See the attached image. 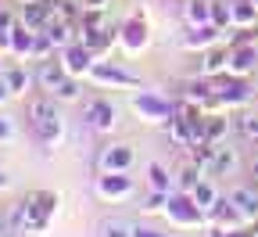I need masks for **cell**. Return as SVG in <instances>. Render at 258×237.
I'll use <instances>...</instances> for the list:
<instances>
[{
  "mask_svg": "<svg viewBox=\"0 0 258 237\" xmlns=\"http://www.w3.org/2000/svg\"><path fill=\"white\" fill-rule=\"evenodd\" d=\"M29 119H32V129H36L47 144H57L61 140L64 122H61V115H57V108H54L50 97H32L29 101Z\"/></svg>",
  "mask_w": 258,
  "mask_h": 237,
  "instance_id": "cell-1",
  "label": "cell"
},
{
  "mask_svg": "<svg viewBox=\"0 0 258 237\" xmlns=\"http://www.w3.org/2000/svg\"><path fill=\"white\" fill-rule=\"evenodd\" d=\"M240 129H244V137H251V140H258V119H254V115H247V119H240Z\"/></svg>",
  "mask_w": 258,
  "mask_h": 237,
  "instance_id": "cell-21",
  "label": "cell"
},
{
  "mask_svg": "<svg viewBox=\"0 0 258 237\" xmlns=\"http://www.w3.org/2000/svg\"><path fill=\"white\" fill-rule=\"evenodd\" d=\"M0 230H8V216L4 212H0Z\"/></svg>",
  "mask_w": 258,
  "mask_h": 237,
  "instance_id": "cell-29",
  "label": "cell"
},
{
  "mask_svg": "<svg viewBox=\"0 0 258 237\" xmlns=\"http://www.w3.org/2000/svg\"><path fill=\"white\" fill-rule=\"evenodd\" d=\"M0 187H8V176H4V173H0Z\"/></svg>",
  "mask_w": 258,
  "mask_h": 237,
  "instance_id": "cell-30",
  "label": "cell"
},
{
  "mask_svg": "<svg viewBox=\"0 0 258 237\" xmlns=\"http://www.w3.org/2000/svg\"><path fill=\"white\" fill-rule=\"evenodd\" d=\"M90 76H93L97 83H133V76H125V72L111 69V65H93Z\"/></svg>",
  "mask_w": 258,
  "mask_h": 237,
  "instance_id": "cell-6",
  "label": "cell"
},
{
  "mask_svg": "<svg viewBox=\"0 0 258 237\" xmlns=\"http://www.w3.org/2000/svg\"><path fill=\"white\" fill-rule=\"evenodd\" d=\"M151 176H154V187L161 191V187H165V173H161V169L158 165H151Z\"/></svg>",
  "mask_w": 258,
  "mask_h": 237,
  "instance_id": "cell-25",
  "label": "cell"
},
{
  "mask_svg": "<svg viewBox=\"0 0 258 237\" xmlns=\"http://www.w3.org/2000/svg\"><path fill=\"white\" fill-rule=\"evenodd\" d=\"M137 237H158L154 230H137Z\"/></svg>",
  "mask_w": 258,
  "mask_h": 237,
  "instance_id": "cell-28",
  "label": "cell"
},
{
  "mask_svg": "<svg viewBox=\"0 0 258 237\" xmlns=\"http://www.w3.org/2000/svg\"><path fill=\"white\" fill-rule=\"evenodd\" d=\"M86 122L93 129H111L115 126V108L108 105V101H90L86 105Z\"/></svg>",
  "mask_w": 258,
  "mask_h": 237,
  "instance_id": "cell-3",
  "label": "cell"
},
{
  "mask_svg": "<svg viewBox=\"0 0 258 237\" xmlns=\"http://www.w3.org/2000/svg\"><path fill=\"white\" fill-rule=\"evenodd\" d=\"M194 201H198L201 209H212L215 205V191L208 183H198V187H194Z\"/></svg>",
  "mask_w": 258,
  "mask_h": 237,
  "instance_id": "cell-15",
  "label": "cell"
},
{
  "mask_svg": "<svg viewBox=\"0 0 258 237\" xmlns=\"http://www.w3.org/2000/svg\"><path fill=\"white\" fill-rule=\"evenodd\" d=\"M212 15H215V22H230V15H233V11H230V8H222V4H215V8H212Z\"/></svg>",
  "mask_w": 258,
  "mask_h": 237,
  "instance_id": "cell-23",
  "label": "cell"
},
{
  "mask_svg": "<svg viewBox=\"0 0 258 237\" xmlns=\"http://www.w3.org/2000/svg\"><path fill=\"white\" fill-rule=\"evenodd\" d=\"M144 43H147V29H144V22H129V25H125V47L137 51V47H144Z\"/></svg>",
  "mask_w": 258,
  "mask_h": 237,
  "instance_id": "cell-10",
  "label": "cell"
},
{
  "mask_svg": "<svg viewBox=\"0 0 258 237\" xmlns=\"http://www.w3.org/2000/svg\"><path fill=\"white\" fill-rule=\"evenodd\" d=\"M254 65H258V51H254V47H240V51L233 54V61H230V69H233V72H251Z\"/></svg>",
  "mask_w": 258,
  "mask_h": 237,
  "instance_id": "cell-8",
  "label": "cell"
},
{
  "mask_svg": "<svg viewBox=\"0 0 258 237\" xmlns=\"http://www.w3.org/2000/svg\"><path fill=\"white\" fill-rule=\"evenodd\" d=\"M25 86H29V76H25L22 69H11V76H8V90H11V93H25Z\"/></svg>",
  "mask_w": 258,
  "mask_h": 237,
  "instance_id": "cell-16",
  "label": "cell"
},
{
  "mask_svg": "<svg viewBox=\"0 0 258 237\" xmlns=\"http://www.w3.org/2000/svg\"><path fill=\"white\" fill-rule=\"evenodd\" d=\"M8 93H11V90H8V83H0V105L8 101Z\"/></svg>",
  "mask_w": 258,
  "mask_h": 237,
  "instance_id": "cell-26",
  "label": "cell"
},
{
  "mask_svg": "<svg viewBox=\"0 0 258 237\" xmlns=\"http://www.w3.org/2000/svg\"><path fill=\"white\" fill-rule=\"evenodd\" d=\"M226 65H230V61H226V54H222V51H212L208 61H205V72H219V69H226Z\"/></svg>",
  "mask_w": 258,
  "mask_h": 237,
  "instance_id": "cell-18",
  "label": "cell"
},
{
  "mask_svg": "<svg viewBox=\"0 0 258 237\" xmlns=\"http://www.w3.org/2000/svg\"><path fill=\"white\" fill-rule=\"evenodd\" d=\"M101 233H104V237H137V230H129V223H122V219L104 223V226H101Z\"/></svg>",
  "mask_w": 258,
  "mask_h": 237,
  "instance_id": "cell-14",
  "label": "cell"
},
{
  "mask_svg": "<svg viewBox=\"0 0 258 237\" xmlns=\"http://www.w3.org/2000/svg\"><path fill=\"white\" fill-rule=\"evenodd\" d=\"M36 83H40L43 90L54 93V90L64 83V65H61V61H43V65H40V72H36Z\"/></svg>",
  "mask_w": 258,
  "mask_h": 237,
  "instance_id": "cell-4",
  "label": "cell"
},
{
  "mask_svg": "<svg viewBox=\"0 0 258 237\" xmlns=\"http://www.w3.org/2000/svg\"><path fill=\"white\" fill-rule=\"evenodd\" d=\"M43 18H47V8H40V4H36V8H29V11H25V22H29V25H40Z\"/></svg>",
  "mask_w": 258,
  "mask_h": 237,
  "instance_id": "cell-22",
  "label": "cell"
},
{
  "mask_svg": "<svg viewBox=\"0 0 258 237\" xmlns=\"http://www.w3.org/2000/svg\"><path fill=\"white\" fill-rule=\"evenodd\" d=\"M208 15H212V8H208V0H190L186 4V18L198 25V22H208Z\"/></svg>",
  "mask_w": 258,
  "mask_h": 237,
  "instance_id": "cell-13",
  "label": "cell"
},
{
  "mask_svg": "<svg viewBox=\"0 0 258 237\" xmlns=\"http://www.w3.org/2000/svg\"><path fill=\"white\" fill-rule=\"evenodd\" d=\"M254 173H258V158H254Z\"/></svg>",
  "mask_w": 258,
  "mask_h": 237,
  "instance_id": "cell-31",
  "label": "cell"
},
{
  "mask_svg": "<svg viewBox=\"0 0 258 237\" xmlns=\"http://www.w3.org/2000/svg\"><path fill=\"white\" fill-rule=\"evenodd\" d=\"M90 69V47H69V72H86Z\"/></svg>",
  "mask_w": 258,
  "mask_h": 237,
  "instance_id": "cell-11",
  "label": "cell"
},
{
  "mask_svg": "<svg viewBox=\"0 0 258 237\" xmlns=\"http://www.w3.org/2000/svg\"><path fill=\"white\" fill-rule=\"evenodd\" d=\"M137 112L154 115V119H165V115H169V108L161 105V101H154V97H137Z\"/></svg>",
  "mask_w": 258,
  "mask_h": 237,
  "instance_id": "cell-12",
  "label": "cell"
},
{
  "mask_svg": "<svg viewBox=\"0 0 258 237\" xmlns=\"http://www.w3.org/2000/svg\"><path fill=\"white\" fill-rule=\"evenodd\" d=\"M208 40H215V29H201V32H194V36H186V47H205Z\"/></svg>",
  "mask_w": 258,
  "mask_h": 237,
  "instance_id": "cell-19",
  "label": "cell"
},
{
  "mask_svg": "<svg viewBox=\"0 0 258 237\" xmlns=\"http://www.w3.org/2000/svg\"><path fill=\"white\" fill-rule=\"evenodd\" d=\"M129 162H133V151H129L125 144H115V148L101 151V169H104V173H122Z\"/></svg>",
  "mask_w": 258,
  "mask_h": 237,
  "instance_id": "cell-2",
  "label": "cell"
},
{
  "mask_svg": "<svg viewBox=\"0 0 258 237\" xmlns=\"http://www.w3.org/2000/svg\"><path fill=\"white\" fill-rule=\"evenodd\" d=\"M237 165V155L230 151V148H212V173H230V169Z\"/></svg>",
  "mask_w": 258,
  "mask_h": 237,
  "instance_id": "cell-7",
  "label": "cell"
},
{
  "mask_svg": "<svg viewBox=\"0 0 258 237\" xmlns=\"http://www.w3.org/2000/svg\"><path fill=\"white\" fill-rule=\"evenodd\" d=\"M47 36H50V43H72V29L69 25H50Z\"/></svg>",
  "mask_w": 258,
  "mask_h": 237,
  "instance_id": "cell-17",
  "label": "cell"
},
{
  "mask_svg": "<svg viewBox=\"0 0 258 237\" xmlns=\"http://www.w3.org/2000/svg\"><path fill=\"white\" fill-rule=\"evenodd\" d=\"M11 137H15V126L8 119H0V140H11Z\"/></svg>",
  "mask_w": 258,
  "mask_h": 237,
  "instance_id": "cell-24",
  "label": "cell"
},
{
  "mask_svg": "<svg viewBox=\"0 0 258 237\" xmlns=\"http://www.w3.org/2000/svg\"><path fill=\"white\" fill-rule=\"evenodd\" d=\"M254 8H258V0H254Z\"/></svg>",
  "mask_w": 258,
  "mask_h": 237,
  "instance_id": "cell-32",
  "label": "cell"
},
{
  "mask_svg": "<svg viewBox=\"0 0 258 237\" xmlns=\"http://www.w3.org/2000/svg\"><path fill=\"white\" fill-rule=\"evenodd\" d=\"M0 237H18V230H11V226H8V230H0Z\"/></svg>",
  "mask_w": 258,
  "mask_h": 237,
  "instance_id": "cell-27",
  "label": "cell"
},
{
  "mask_svg": "<svg viewBox=\"0 0 258 237\" xmlns=\"http://www.w3.org/2000/svg\"><path fill=\"white\" fill-rule=\"evenodd\" d=\"M54 93H57L61 101H76V93H79V86H76L72 79H64V83H61V86H57Z\"/></svg>",
  "mask_w": 258,
  "mask_h": 237,
  "instance_id": "cell-20",
  "label": "cell"
},
{
  "mask_svg": "<svg viewBox=\"0 0 258 237\" xmlns=\"http://www.w3.org/2000/svg\"><path fill=\"white\" fill-rule=\"evenodd\" d=\"M230 201L240 209V216H258V194H251V191H233Z\"/></svg>",
  "mask_w": 258,
  "mask_h": 237,
  "instance_id": "cell-9",
  "label": "cell"
},
{
  "mask_svg": "<svg viewBox=\"0 0 258 237\" xmlns=\"http://www.w3.org/2000/svg\"><path fill=\"white\" fill-rule=\"evenodd\" d=\"M97 191H101L104 198H125L129 191H133V183H129L125 176H104L101 183H97Z\"/></svg>",
  "mask_w": 258,
  "mask_h": 237,
  "instance_id": "cell-5",
  "label": "cell"
}]
</instances>
